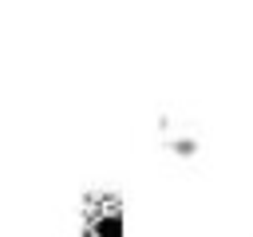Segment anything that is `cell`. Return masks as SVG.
I'll return each mask as SVG.
<instances>
[{"label": "cell", "mask_w": 253, "mask_h": 237, "mask_svg": "<svg viewBox=\"0 0 253 237\" xmlns=\"http://www.w3.org/2000/svg\"><path fill=\"white\" fill-rule=\"evenodd\" d=\"M79 237H126V209L115 194H91L83 201Z\"/></svg>", "instance_id": "1"}]
</instances>
